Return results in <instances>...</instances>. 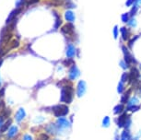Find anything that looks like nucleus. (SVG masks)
<instances>
[{
	"label": "nucleus",
	"mask_w": 141,
	"mask_h": 140,
	"mask_svg": "<svg viewBox=\"0 0 141 140\" xmlns=\"http://www.w3.org/2000/svg\"><path fill=\"white\" fill-rule=\"evenodd\" d=\"M73 94H74V90L72 86H65L61 91V102L70 103L72 102Z\"/></svg>",
	"instance_id": "nucleus-1"
},
{
	"label": "nucleus",
	"mask_w": 141,
	"mask_h": 140,
	"mask_svg": "<svg viewBox=\"0 0 141 140\" xmlns=\"http://www.w3.org/2000/svg\"><path fill=\"white\" fill-rule=\"evenodd\" d=\"M52 111L55 116L60 117V116H66L68 113L69 110L67 105H56L52 108Z\"/></svg>",
	"instance_id": "nucleus-2"
},
{
	"label": "nucleus",
	"mask_w": 141,
	"mask_h": 140,
	"mask_svg": "<svg viewBox=\"0 0 141 140\" xmlns=\"http://www.w3.org/2000/svg\"><path fill=\"white\" fill-rule=\"evenodd\" d=\"M122 51H123V53H124V61L126 62L128 65H129L130 64H132V63L135 64V60L134 59V57L131 55V54L129 53L127 47H126V46H122Z\"/></svg>",
	"instance_id": "nucleus-3"
},
{
	"label": "nucleus",
	"mask_w": 141,
	"mask_h": 140,
	"mask_svg": "<svg viewBox=\"0 0 141 140\" xmlns=\"http://www.w3.org/2000/svg\"><path fill=\"white\" fill-rule=\"evenodd\" d=\"M74 31H75V27L71 22H68V23H67V24H65L61 29V31L63 34L71 35L74 33Z\"/></svg>",
	"instance_id": "nucleus-4"
},
{
	"label": "nucleus",
	"mask_w": 141,
	"mask_h": 140,
	"mask_svg": "<svg viewBox=\"0 0 141 140\" xmlns=\"http://www.w3.org/2000/svg\"><path fill=\"white\" fill-rule=\"evenodd\" d=\"M138 77H139L138 69L135 68V67H133V68L130 70V73L128 74V81L132 83L134 80H137Z\"/></svg>",
	"instance_id": "nucleus-5"
},
{
	"label": "nucleus",
	"mask_w": 141,
	"mask_h": 140,
	"mask_svg": "<svg viewBox=\"0 0 141 140\" xmlns=\"http://www.w3.org/2000/svg\"><path fill=\"white\" fill-rule=\"evenodd\" d=\"M85 92H86V82L84 80H80L78 83V92H77V94L80 98V97H82L85 94Z\"/></svg>",
	"instance_id": "nucleus-6"
},
{
	"label": "nucleus",
	"mask_w": 141,
	"mask_h": 140,
	"mask_svg": "<svg viewBox=\"0 0 141 140\" xmlns=\"http://www.w3.org/2000/svg\"><path fill=\"white\" fill-rule=\"evenodd\" d=\"M25 117H26V111H25V110L23 109V108H19L15 114L16 121H17L18 123H20Z\"/></svg>",
	"instance_id": "nucleus-7"
},
{
	"label": "nucleus",
	"mask_w": 141,
	"mask_h": 140,
	"mask_svg": "<svg viewBox=\"0 0 141 140\" xmlns=\"http://www.w3.org/2000/svg\"><path fill=\"white\" fill-rule=\"evenodd\" d=\"M79 75V70L77 67V65H73L72 67L70 68V71H69V79H75L78 77V76Z\"/></svg>",
	"instance_id": "nucleus-8"
},
{
	"label": "nucleus",
	"mask_w": 141,
	"mask_h": 140,
	"mask_svg": "<svg viewBox=\"0 0 141 140\" xmlns=\"http://www.w3.org/2000/svg\"><path fill=\"white\" fill-rule=\"evenodd\" d=\"M75 19H76V15L71 9H68L67 11L65 12V19L67 20L68 22H74Z\"/></svg>",
	"instance_id": "nucleus-9"
},
{
	"label": "nucleus",
	"mask_w": 141,
	"mask_h": 140,
	"mask_svg": "<svg viewBox=\"0 0 141 140\" xmlns=\"http://www.w3.org/2000/svg\"><path fill=\"white\" fill-rule=\"evenodd\" d=\"M66 54H67V56L68 58H72L73 56H75V54H76V49H75L73 44H68L67 46Z\"/></svg>",
	"instance_id": "nucleus-10"
},
{
	"label": "nucleus",
	"mask_w": 141,
	"mask_h": 140,
	"mask_svg": "<svg viewBox=\"0 0 141 140\" xmlns=\"http://www.w3.org/2000/svg\"><path fill=\"white\" fill-rule=\"evenodd\" d=\"M56 125H57L60 128L63 129V128H67V127H69L70 124H69V122L67 121V120L64 119V118H59V119L57 120V122H56Z\"/></svg>",
	"instance_id": "nucleus-11"
},
{
	"label": "nucleus",
	"mask_w": 141,
	"mask_h": 140,
	"mask_svg": "<svg viewBox=\"0 0 141 140\" xmlns=\"http://www.w3.org/2000/svg\"><path fill=\"white\" fill-rule=\"evenodd\" d=\"M128 115L126 114V113H124L123 115H121L120 117H119V119L117 120V124H118V125L120 127H123V126H124L126 125V122H127V120H128Z\"/></svg>",
	"instance_id": "nucleus-12"
},
{
	"label": "nucleus",
	"mask_w": 141,
	"mask_h": 140,
	"mask_svg": "<svg viewBox=\"0 0 141 140\" xmlns=\"http://www.w3.org/2000/svg\"><path fill=\"white\" fill-rule=\"evenodd\" d=\"M18 132H19V129H18V127L16 126V125H11V127H10V128L8 129V138L15 137V136L18 134Z\"/></svg>",
	"instance_id": "nucleus-13"
},
{
	"label": "nucleus",
	"mask_w": 141,
	"mask_h": 140,
	"mask_svg": "<svg viewBox=\"0 0 141 140\" xmlns=\"http://www.w3.org/2000/svg\"><path fill=\"white\" fill-rule=\"evenodd\" d=\"M11 125H12V120L8 119V121L3 124L2 127L0 128V133H5L6 131H8V129L11 127Z\"/></svg>",
	"instance_id": "nucleus-14"
},
{
	"label": "nucleus",
	"mask_w": 141,
	"mask_h": 140,
	"mask_svg": "<svg viewBox=\"0 0 141 140\" xmlns=\"http://www.w3.org/2000/svg\"><path fill=\"white\" fill-rule=\"evenodd\" d=\"M120 32H121V35H122V39L124 41H127L128 40V38H129V35H130V33H129V31H128V30H127V28L126 27H122L120 29Z\"/></svg>",
	"instance_id": "nucleus-15"
},
{
	"label": "nucleus",
	"mask_w": 141,
	"mask_h": 140,
	"mask_svg": "<svg viewBox=\"0 0 141 140\" xmlns=\"http://www.w3.org/2000/svg\"><path fill=\"white\" fill-rule=\"evenodd\" d=\"M19 12H20V8H17V9L13 10V11L11 12V14L9 15V17H8V20H7V23H9L11 20H13V19H15V17L19 13Z\"/></svg>",
	"instance_id": "nucleus-16"
},
{
	"label": "nucleus",
	"mask_w": 141,
	"mask_h": 140,
	"mask_svg": "<svg viewBox=\"0 0 141 140\" xmlns=\"http://www.w3.org/2000/svg\"><path fill=\"white\" fill-rule=\"evenodd\" d=\"M46 131L49 132L50 134L52 135L56 134V126H55L53 124H50V125H48L47 126H46Z\"/></svg>",
	"instance_id": "nucleus-17"
},
{
	"label": "nucleus",
	"mask_w": 141,
	"mask_h": 140,
	"mask_svg": "<svg viewBox=\"0 0 141 140\" xmlns=\"http://www.w3.org/2000/svg\"><path fill=\"white\" fill-rule=\"evenodd\" d=\"M10 113H11V111H10V109L5 107V108H3V110H2V111H1V113H0V115H2L3 117L6 119V118L9 117Z\"/></svg>",
	"instance_id": "nucleus-18"
},
{
	"label": "nucleus",
	"mask_w": 141,
	"mask_h": 140,
	"mask_svg": "<svg viewBox=\"0 0 141 140\" xmlns=\"http://www.w3.org/2000/svg\"><path fill=\"white\" fill-rule=\"evenodd\" d=\"M131 93V90H127V92H126V93H123V96H122V100H121V102H123V103H124V102H127L128 100H129V94Z\"/></svg>",
	"instance_id": "nucleus-19"
},
{
	"label": "nucleus",
	"mask_w": 141,
	"mask_h": 140,
	"mask_svg": "<svg viewBox=\"0 0 141 140\" xmlns=\"http://www.w3.org/2000/svg\"><path fill=\"white\" fill-rule=\"evenodd\" d=\"M130 17H131V16H130L129 13H124L122 16H121V18H122V19H121V20H122L123 22H124V23H127L128 21H129V19H131Z\"/></svg>",
	"instance_id": "nucleus-20"
},
{
	"label": "nucleus",
	"mask_w": 141,
	"mask_h": 140,
	"mask_svg": "<svg viewBox=\"0 0 141 140\" xmlns=\"http://www.w3.org/2000/svg\"><path fill=\"white\" fill-rule=\"evenodd\" d=\"M123 110H124V105H117L116 107L113 109V113H115V114H119V113H122Z\"/></svg>",
	"instance_id": "nucleus-21"
},
{
	"label": "nucleus",
	"mask_w": 141,
	"mask_h": 140,
	"mask_svg": "<svg viewBox=\"0 0 141 140\" xmlns=\"http://www.w3.org/2000/svg\"><path fill=\"white\" fill-rule=\"evenodd\" d=\"M129 136H130V135H129V133H128V131L127 130H124V132L122 133V136H121V139L122 140H129Z\"/></svg>",
	"instance_id": "nucleus-22"
},
{
	"label": "nucleus",
	"mask_w": 141,
	"mask_h": 140,
	"mask_svg": "<svg viewBox=\"0 0 141 140\" xmlns=\"http://www.w3.org/2000/svg\"><path fill=\"white\" fill-rule=\"evenodd\" d=\"M137 39H138V36H137V35H135V36H133V38L130 39L129 42H128V47H129V48H131L132 46H133V44L135 43V42L137 40Z\"/></svg>",
	"instance_id": "nucleus-23"
},
{
	"label": "nucleus",
	"mask_w": 141,
	"mask_h": 140,
	"mask_svg": "<svg viewBox=\"0 0 141 140\" xmlns=\"http://www.w3.org/2000/svg\"><path fill=\"white\" fill-rule=\"evenodd\" d=\"M73 60L71 59V58H67V60H64L63 61V65H65V66H70L71 65H73Z\"/></svg>",
	"instance_id": "nucleus-24"
},
{
	"label": "nucleus",
	"mask_w": 141,
	"mask_h": 140,
	"mask_svg": "<svg viewBox=\"0 0 141 140\" xmlns=\"http://www.w3.org/2000/svg\"><path fill=\"white\" fill-rule=\"evenodd\" d=\"M65 8H76V5L71 1V0H67V4L65 5Z\"/></svg>",
	"instance_id": "nucleus-25"
},
{
	"label": "nucleus",
	"mask_w": 141,
	"mask_h": 140,
	"mask_svg": "<svg viewBox=\"0 0 141 140\" xmlns=\"http://www.w3.org/2000/svg\"><path fill=\"white\" fill-rule=\"evenodd\" d=\"M37 140H49V136L46 134H41L37 137Z\"/></svg>",
	"instance_id": "nucleus-26"
},
{
	"label": "nucleus",
	"mask_w": 141,
	"mask_h": 140,
	"mask_svg": "<svg viewBox=\"0 0 141 140\" xmlns=\"http://www.w3.org/2000/svg\"><path fill=\"white\" fill-rule=\"evenodd\" d=\"M127 23H128V25L131 26V27H135V25H137V20H135V18H131Z\"/></svg>",
	"instance_id": "nucleus-27"
},
{
	"label": "nucleus",
	"mask_w": 141,
	"mask_h": 140,
	"mask_svg": "<svg viewBox=\"0 0 141 140\" xmlns=\"http://www.w3.org/2000/svg\"><path fill=\"white\" fill-rule=\"evenodd\" d=\"M112 33H113V38L117 39V37H118V34H119V30H118V27H117V26H115V27H113V31H112Z\"/></svg>",
	"instance_id": "nucleus-28"
},
{
	"label": "nucleus",
	"mask_w": 141,
	"mask_h": 140,
	"mask_svg": "<svg viewBox=\"0 0 141 140\" xmlns=\"http://www.w3.org/2000/svg\"><path fill=\"white\" fill-rule=\"evenodd\" d=\"M137 10H138V8L135 6H132V9L131 11H130V16H135V14L137 13Z\"/></svg>",
	"instance_id": "nucleus-29"
},
{
	"label": "nucleus",
	"mask_w": 141,
	"mask_h": 140,
	"mask_svg": "<svg viewBox=\"0 0 141 140\" xmlns=\"http://www.w3.org/2000/svg\"><path fill=\"white\" fill-rule=\"evenodd\" d=\"M109 125H110V118L109 117H105L104 119H103V123H102V125L104 127H108Z\"/></svg>",
	"instance_id": "nucleus-30"
},
{
	"label": "nucleus",
	"mask_w": 141,
	"mask_h": 140,
	"mask_svg": "<svg viewBox=\"0 0 141 140\" xmlns=\"http://www.w3.org/2000/svg\"><path fill=\"white\" fill-rule=\"evenodd\" d=\"M117 89H118L119 93H123V92H124V82H122V81H121V82L119 83L118 88H117Z\"/></svg>",
	"instance_id": "nucleus-31"
},
{
	"label": "nucleus",
	"mask_w": 141,
	"mask_h": 140,
	"mask_svg": "<svg viewBox=\"0 0 141 140\" xmlns=\"http://www.w3.org/2000/svg\"><path fill=\"white\" fill-rule=\"evenodd\" d=\"M62 24V20L59 19V18H57L56 19V22H55V29H57V28H59V26Z\"/></svg>",
	"instance_id": "nucleus-32"
},
{
	"label": "nucleus",
	"mask_w": 141,
	"mask_h": 140,
	"mask_svg": "<svg viewBox=\"0 0 141 140\" xmlns=\"http://www.w3.org/2000/svg\"><path fill=\"white\" fill-rule=\"evenodd\" d=\"M128 110L129 111H137V110L139 109V107L138 106H133V105H131V106H128Z\"/></svg>",
	"instance_id": "nucleus-33"
},
{
	"label": "nucleus",
	"mask_w": 141,
	"mask_h": 140,
	"mask_svg": "<svg viewBox=\"0 0 141 140\" xmlns=\"http://www.w3.org/2000/svg\"><path fill=\"white\" fill-rule=\"evenodd\" d=\"M128 80V74L127 73H124L122 75V82H126V81Z\"/></svg>",
	"instance_id": "nucleus-34"
},
{
	"label": "nucleus",
	"mask_w": 141,
	"mask_h": 140,
	"mask_svg": "<svg viewBox=\"0 0 141 140\" xmlns=\"http://www.w3.org/2000/svg\"><path fill=\"white\" fill-rule=\"evenodd\" d=\"M137 102H138V100H137V98H133L129 102H128V104H129V106H131V105H133V104L137 103Z\"/></svg>",
	"instance_id": "nucleus-35"
},
{
	"label": "nucleus",
	"mask_w": 141,
	"mask_h": 140,
	"mask_svg": "<svg viewBox=\"0 0 141 140\" xmlns=\"http://www.w3.org/2000/svg\"><path fill=\"white\" fill-rule=\"evenodd\" d=\"M135 0H127L126 3V7H130V6H133L134 3H135Z\"/></svg>",
	"instance_id": "nucleus-36"
},
{
	"label": "nucleus",
	"mask_w": 141,
	"mask_h": 140,
	"mask_svg": "<svg viewBox=\"0 0 141 140\" xmlns=\"http://www.w3.org/2000/svg\"><path fill=\"white\" fill-rule=\"evenodd\" d=\"M22 140H33V138H32V136H31V135H25V136H23Z\"/></svg>",
	"instance_id": "nucleus-37"
},
{
	"label": "nucleus",
	"mask_w": 141,
	"mask_h": 140,
	"mask_svg": "<svg viewBox=\"0 0 141 140\" xmlns=\"http://www.w3.org/2000/svg\"><path fill=\"white\" fill-rule=\"evenodd\" d=\"M120 65H121V67H123L124 69H126V68L128 67V65H127V64H126L124 61H121Z\"/></svg>",
	"instance_id": "nucleus-38"
},
{
	"label": "nucleus",
	"mask_w": 141,
	"mask_h": 140,
	"mask_svg": "<svg viewBox=\"0 0 141 140\" xmlns=\"http://www.w3.org/2000/svg\"><path fill=\"white\" fill-rule=\"evenodd\" d=\"M133 6H135V7H137V8H139V7H141V0H135Z\"/></svg>",
	"instance_id": "nucleus-39"
},
{
	"label": "nucleus",
	"mask_w": 141,
	"mask_h": 140,
	"mask_svg": "<svg viewBox=\"0 0 141 140\" xmlns=\"http://www.w3.org/2000/svg\"><path fill=\"white\" fill-rule=\"evenodd\" d=\"M5 118L3 117L2 115H0V128H1V127H2V125H3V124L5 123Z\"/></svg>",
	"instance_id": "nucleus-40"
},
{
	"label": "nucleus",
	"mask_w": 141,
	"mask_h": 140,
	"mask_svg": "<svg viewBox=\"0 0 141 140\" xmlns=\"http://www.w3.org/2000/svg\"><path fill=\"white\" fill-rule=\"evenodd\" d=\"M4 91H5V88H2V89L0 90V97L3 96V94H4Z\"/></svg>",
	"instance_id": "nucleus-41"
},
{
	"label": "nucleus",
	"mask_w": 141,
	"mask_h": 140,
	"mask_svg": "<svg viewBox=\"0 0 141 140\" xmlns=\"http://www.w3.org/2000/svg\"><path fill=\"white\" fill-rule=\"evenodd\" d=\"M2 59H0V66H1V65H2Z\"/></svg>",
	"instance_id": "nucleus-42"
},
{
	"label": "nucleus",
	"mask_w": 141,
	"mask_h": 140,
	"mask_svg": "<svg viewBox=\"0 0 141 140\" xmlns=\"http://www.w3.org/2000/svg\"><path fill=\"white\" fill-rule=\"evenodd\" d=\"M0 85H1V80H0Z\"/></svg>",
	"instance_id": "nucleus-43"
},
{
	"label": "nucleus",
	"mask_w": 141,
	"mask_h": 140,
	"mask_svg": "<svg viewBox=\"0 0 141 140\" xmlns=\"http://www.w3.org/2000/svg\"><path fill=\"white\" fill-rule=\"evenodd\" d=\"M53 140H57V139H53Z\"/></svg>",
	"instance_id": "nucleus-44"
},
{
	"label": "nucleus",
	"mask_w": 141,
	"mask_h": 140,
	"mask_svg": "<svg viewBox=\"0 0 141 140\" xmlns=\"http://www.w3.org/2000/svg\"><path fill=\"white\" fill-rule=\"evenodd\" d=\"M0 104H1V102H0Z\"/></svg>",
	"instance_id": "nucleus-45"
}]
</instances>
